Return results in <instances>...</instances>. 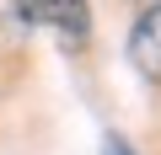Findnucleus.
<instances>
[{
    "mask_svg": "<svg viewBox=\"0 0 161 155\" xmlns=\"http://www.w3.org/2000/svg\"><path fill=\"white\" fill-rule=\"evenodd\" d=\"M102 155H134L124 134H102Z\"/></svg>",
    "mask_w": 161,
    "mask_h": 155,
    "instance_id": "nucleus-3",
    "label": "nucleus"
},
{
    "mask_svg": "<svg viewBox=\"0 0 161 155\" xmlns=\"http://www.w3.org/2000/svg\"><path fill=\"white\" fill-rule=\"evenodd\" d=\"M32 22H48L64 43H80L86 27H92V11H86V0H38Z\"/></svg>",
    "mask_w": 161,
    "mask_h": 155,
    "instance_id": "nucleus-2",
    "label": "nucleus"
},
{
    "mask_svg": "<svg viewBox=\"0 0 161 155\" xmlns=\"http://www.w3.org/2000/svg\"><path fill=\"white\" fill-rule=\"evenodd\" d=\"M134 6H161V0H134Z\"/></svg>",
    "mask_w": 161,
    "mask_h": 155,
    "instance_id": "nucleus-5",
    "label": "nucleus"
},
{
    "mask_svg": "<svg viewBox=\"0 0 161 155\" xmlns=\"http://www.w3.org/2000/svg\"><path fill=\"white\" fill-rule=\"evenodd\" d=\"M16 6H22V11H27V16H32V11H38V0H16Z\"/></svg>",
    "mask_w": 161,
    "mask_h": 155,
    "instance_id": "nucleus-4",
    "label": "nucleus"
},
{
    "mask_svg": "<svg viewBox=\"0 0 161 155\" xmlns=\"http://www.w3.org/2000/svg\"><path fill=\"white\" fill-rule=\"evenodd\" d=\"M129 64L145 75L150 86H161V6H145L134 32H129Z\"/></svg>",
    "mask_w": 161,
    "mask_h": 155,
    "instance_id": "nucleus-1",
    "label": "nucleus"
}]
</instances>
